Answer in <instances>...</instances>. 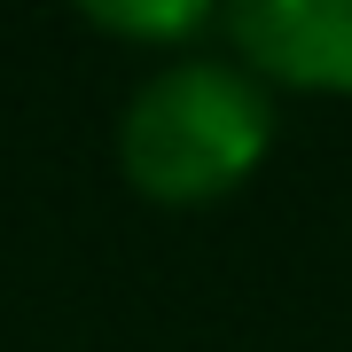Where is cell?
Listing matches in <instances>:
<instances>
[{
	"label": "cell",
	"mask_w": 352,
	"mask_h": 352,
	"mask_svg": "<svg viewBox=\"0 0 352 352\" xmlns=\"http://www.w3.org/2000/svg\"><path fill=\"white\" fill-rule=\"evenodd\" d=\"M274 149V102L251 71L212 55H173L118 118V164L149 204H212Z\"/></svg>",
	"instance_id": "1"
},
{
	"label": "cell",
	"mask_w": 352,
	"mask_h": 352,
	"mask_svg": "<svg viewBox=\"0 0 352 352\" xmlns=\"http://www.w3.org/2000/svg\"><path fill=\"white\" fill-rule=\"evenodd\" d=\"M258 78L305 94H352V0H243L219 16Z\"/></svg>",
	"instance_id": "2"
},
{
	"label": "cell",
	"mask_w": 352,
	"mask_h": 352,
	"mask_svg": "<svg viewBox=\"0 0 352 352\" xmlns=\"http://www.w3.org/2000/svg\"><path fill=\"white\" fill-rule=\"evenodd\" d=\"M87 24L126 32V39H188V32H212L219 16L212 8H87Z\"/></svg>",
	"instance_id": "3"
}]
</instances>
